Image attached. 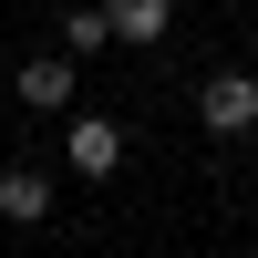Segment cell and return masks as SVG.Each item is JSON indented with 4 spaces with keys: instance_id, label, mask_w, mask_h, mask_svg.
Instances as JSON below:
<instances>
[{
    "instance_id": "6",
    "label": "cell",
    "mask_w": 258,
    "mask_h": 258,
    "mask_svg": "<svg viewBox=\"0 0 258 258\" xmlns=\"http://www.w3.org/2000/svg\"><path fill=\"white\" fill-rule=\"evenodd\" d=\"M103 41H114V21H103V0H83V11H62V52H103Z\"/></svg>"
},
{
    "instance_id": "3",
    "label": "cell",
    "mask_w": 258,
    "mask_h": 258,
    "mask_svg": "<svg viewBox=\"0 0 258 258\" xmlns=\"http://www.w3.org/2000/svg\"><path fill=\"white\" fill-rule=\"evenodd\" d=\"M103 21H114V41H135V52H155V41L176 31V0H103Z\"/></svg>"
},
{
    "instance_id": "1",
    "label": "cell",
    "mask_w": 258,
    "mask_h": 258,
    "mask_svg": "<svg viewBox=\"0 0 258 258\" xmlns=\"http://www.w3.org/2000/svg\"><path fill=\"white\" fill-rule=\"evenodd\" d=\"M197 124H207V135H248V124H258V73H248V62L197 83Z\"/></svg>"
},
{
    "instance_id": "2",
    "label": "cell",
    "mask_w": 258,
    "mask_h": 258,
    "mask_svg": "<svg viewBox=\"0 0 258 258\" xmlns=\"http://www.w3.org/2000/svg\"><path fill=\"white\" fill-rule=\"evenodd\" d=\"M62 155H73V176H114L124 165V124L114 114H83L73 135H62Z\"/></svg>"
},
{
    "instance_id": "4",
    "label": "cell",
    "mask_w": 258,
    "mask_h": 258,
    "mask_svg": "<svg viewBox=\"0 0 258 258\" xmlns=\"http://www.w3.org/2000/svg\"><path fill=\"white\" fill-rule=\"evenodd\" d=\"M21 103H31V114H62V103H73V52H41V62H21Z\"/></svg>"
},
{
    "instance_id": "7",
    "label": "cell",
    "mask_w": 258,
    "mask_h": 258,
    "mask_svg": "<svg viewBox=\"0 0 258 258\" xmlns=\"http://www.w3.org/2000/svg\"><path fill=\"white\" fill-rule=\"evenodd\" d=\"M248 73H258V41H248Z\"/></svg>"
},
{
    "instance_id": "5",
    "label": "cell",
    "mask_w": 258,
    "mask_h": 258,
    "mask_svg": "<svg viewBox=\"0 0 258 258\" xmlns=\"http://www.w3.org/2000/svg\"><path fill=\"white\" fill-rule=\"evenodd\" d=\"M0 217H11V227H41V217H52V176H41V165H11V176H0Z\"/></svg>"
}]
</instances>
